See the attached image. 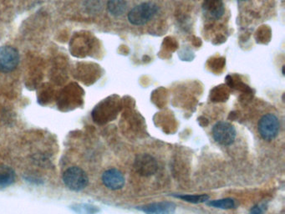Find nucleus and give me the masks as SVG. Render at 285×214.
I'll list each match as a JSON object with an SVG mask.
<instances>
[{
    "label": "nucleus",
    "instance_id": "1",
    "mask_svg": "<svg viewBox=\"0 0 285 214\" xmlns=\"http://www.w3.org/2000/svg\"><path fill=\"white\" fill-rule=\"evenodd\" d=\"M159 11V6L153 2H145L135 6L128 13V20L133 26H141L153 20Z\"/></svg>",
    "mask_w": 285,
    "mask_h": 214
},
{
    "label": "nucleus",
    "instance_id": "2",
    "mask_svg": "<svg viewBox=\"0 0 285 214\" xmlns=\"http://www.w3.org/2000/svg\"><path fill=\"white\" fill-rule=\"evenodd\" d=\"M62 179L65 186L73 192H81L89 185L87 173L79 166H71L65 170Z\"/></svg>",
    "mask_w": 285,
    "mask_h": 214
},
{
    "label": "nucleus",
    "instance_id": "3",
    "mask_svg": "<svg viewBox=\"0 0 285 214\" xmlns=\"http://www.w3.org/2000/svg\"><path fill=\"white\" fill-rule=\"evenodd\" d=\"M280 120L273 113L263 115L258 124L259 133L264 141H271L274 140L280 133Z\"/></svg>",
    "mask_w": 285,
    "mask_h": 214
},
{
    "label": "nucleus",
    "instance_id": "4",
    "mask_svg": "<svg viewBox=\"0 0 285 214\" xmlns=\"http://www.w3.org/2000/svg\"><path fill=\"white\" fill-rule=\"evenodd\" d=\"M212 136L217 143L228 147L234 142L237 132L229 122L218 121L212 127Z\"/></svg>",
    "mask_w": 285,
    "mask_h": 214
},
{
    "label": "nucleus",
    "instance_id": "5",
    "mask_svg": "<svg viewBox=\"0 0 285 214\" xmlns=\"http://www.w3.org/2000/svg\"><path fill=\"white\" fill-rule=\"evenodd\" d=\"M20 56L17 49L9 45L0 46V72L9 73L20 64Z\"/></svg>",
    "mask_w": 285,
    "mask_h": 214
},
{
    "label": "nucleus",
    "instance_id": "6",
    "mask_svg": "<svg viewBox=\"0 0 285 214\" xmlns=\"http://www.w3.org/2000/svg\"><path fill=\"white\" fill-rule=\"evenodd\" d=\"M136 172L142 177H151L158 169V164L153 156L147 153H141L136 156L134 161Z\"/></svg>",
    "mask_w": 285,
    "mask_h": 214
},
{
    "label": "nucleus",
    "instance_id": "7",
    "mask_svg": "<svg viewBox=\"0 0 285 214\" xmlns=\"http://www.w3.org/2000/svg\"><path fill=\"white\" fill-rule=\"evenodd\" d=\"M102 180L104 187L112 191L122 189L126 183L124 175L116 168H110L104 171L102 174Z\"/></svg>",
    "mask_w": 285,
    "mask_h": 214
},
{
    "label": "nucleus",
    "instance_id": "8",
    "mask_svg": "<svg viewBox=\"0 0 285 214\" xmlns=\"http://www.w3.org/2000/svg\"><path fill=\"white\" fill-rule=\"evenodd\" d=\"M225 7L223 0H204L203 13L205 18L210 20H218L223 17Z\"/></svg>",
    "mask_w": 285,
    "mask_h": 214
},
{
    "label": "nucleus",
    "instance_id": "9",
    "mask_svg": "<svg viewBox=\"0 0 285 214\" xmlns=\"http://www.w3.org/2000/svg\"><path fill=\"white\" fill-rule=\"evenodd\" d=\"M177 209L175 203L172 202H156L139 208L146 214H174Z\"/></svg>",
    "mask_w": 285,
    "mask_h": 214
},
{
    "label": "nucleus",
    "instance_id": "10",
    "mask_svg": "<svg viewBox=\"0 0 285 214\" xmlns=\"http://www.w3.org/2000/svg\"><path fill=\"white\" fill-rule=\"evenodd\" d=\"M16 180L14 169L8 166H0V191L13 185Z\"/></svg>",
    "mask_w": 285,
    "mask_h": 214
},
{
    "label": "nucleus",
    "instance_id": "11",
    "mask_svg": "<svg viewBox=\"0 0 285 214\" xmlns=\"http://www.w3.org/2000/svg\"><path fill=\"white\" fill-rule=\"evenodd\" d=\"M127 3L126 0H109L107 3V10L110 15L114 17H120L127 10Z\"/></svg>",
    "mask_w": 285,
    "mask_h": 214
},
{
    "label": "nucleus",
    "instance_id": "12",
    "mask_svg": "<svg viewBox=\"0 0 285 214\" xmlns=\"http://www.w3.org/2000/svg\"><path fill=\"white\" fill-rule=\"evenodd\" d=\"M71 209L77 214H96L99 211L95 206L86 203H75L71 206Z\"/></svg>",
    "mask_w": 285,
    "mask_h": 214
},
{
    "label": "nucleus",
    "instance_id": "13",
    "mask_svg": "<svg viewBox=\"0 0 285 214\" xmlns=\"http://www.w3.org/2000/svg\"><path fill=\"white\" fill-rule=\"evenodd\" d=\"M207 205L215 209H234L236 203L232 198H223L218 200L210 201L207 203Z\"/></svg>",
    "mask_w": 285,
    "mask_h": 214
},
{
    "label": "nucleus",
    "instance_id": "14",
    "mask_svg": "<svg viewBox=\"0 0 285 214\" xmlns=\"http://www.w3.org/2000/svg\"><path fill=\"white\" fill-rule=\"evenodd\" d=\"M178 198H180L181 200L192 203H203L208 201L209 196L206 194L201 195H178L175 196Z\"/></svg>",
    "mask_w": 285,
    "mask_h": 214
},
{
    "label": "nucleus",
    "instance_id": "15",
    "mask_svg": "<svg viewBox=\"0 0 285 214\" xmlns=\"http://www.w3.org/2000/svg\"><path fill=\"white\" fill-rule=\"evenodd\" d=\"M102 4L101 0H85L84 8L87 13L96 14L102 9Z\"/></svg>",
    "mask_w": 285,
    "mask_h": 214
},
{
    "label": "nucleus",
    "instance_id": "16",
    "mask_svg": "<svg viewBox=\"0 0 285 214\" xmlns=\"http://www.w3.org/2000/svg\"><path fill=\"white\" fill-rule=\"evenodd\" d=\"M265 211V205L264 204H257L254 206L250 209L249 214H263Z\"/></svg>",
    "mask_w": 285,
    "mask_h": 214
},
{
    "label": "nucleus",
    "instance_id": "17",
    "mask_svg": "<svg viewBox=\"0 0 285 214\" xmlns=\"http://www.w3.org/2000/svg\"><path fill=\"white\" fill-rule=\"evenodd\" d=\"M237 1H245V0H237Z\"/></svg>",
    "mask_w": 285,
    "mask_h": 214
}]
</instances>
